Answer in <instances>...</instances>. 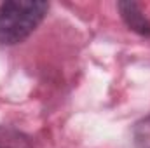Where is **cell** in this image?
Segmentation results:
<instances>
[{
  "instance_id": "cell-1",
  "label": "cell",
  "mask_w": 150,
  "mask_h": 148,
  "mask_svg": "<svg viewBox=\"0 0 150 148\" xmlns=\"http://www.w3.org/2000/svg\"><path fill=\"white\" fill-rule=\"evenodd\" d=\"M49 4L44 0H9L0 5V44L16 45L44 21Z\"/></svg>"
},
{
  "instance_id": "cell-2",
  "label": "cell",
  "mask_w": 150,
  "mask_h": 148,
  "mask_svg": "<svg viewBox=\"0 0 150 148\" xmlns=\"http://www.w3.org/2000/svg\"><path fill=\"white\" fill-rule=\"evenodd\" d=\"M117 9L120 12L122 21L126 23V26L129 30H133L134 33H138L142 37L150 38V21L142 12L140 5L136 2H119Z\"/></svg>"
},
{
  "instance_id": "cell-3",
  "label": "cell",
  "mask_w": 150,
  "mask_h": 148,
  "mask_svg": "<svg viewBox=\"0 0 150 148\" xmlns=\"http://www.w3.org/2000/svg\"><path fill=\"white\" fill-rule=\"evenodd\" d=\"M0 148H33V143L23 131L11 125H0Z\"/></svg>"
},
{
  "instance_id": "cell-4",
  "label": "cell",
  "mask_w": 150,
  "mask_h": 148,
  "mask_svg": "<svg viewBox=\"0 0 150 148\" xmlns=\"http://www.w3.org/2000/svg\"><path fill=\"white\" fill-rule=\"evenodd\" d=\"M133 140L136 148H150V115L140 118L133 127Z\"/></svg>"
}]
</instances>
